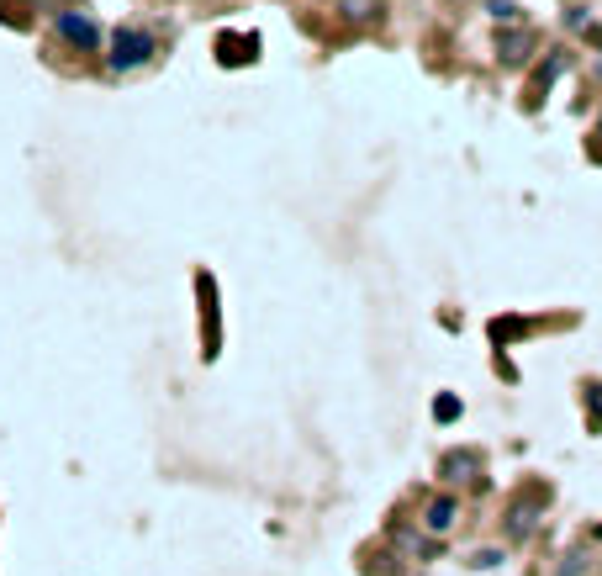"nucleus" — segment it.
<instances>
[{"instance_id":"obj_5","label":"nucleus","mask_w":602,"mask_h":576,"mask_svg":"<svg viewBox=\"0 0 602 576\" xmlns=\"http://www.w3.org/2000/svg\"><path fill=\"white\" fill-rule=\"evenodd\" d=\"M534 529H539L534 503H513V513H507V540H529Z\"/></svg>"},{"instance_id":"obj_1","label":"nucleus","mask_w":602,"mask_h":576,"mask_svg":"<svg viewBox=\"0 0 602 576\" xmlns=\"http://www.w3.org/2000/svg\"><path fill=\"white\" fill-rule=\"evenodd\" d=\"M154 53H159V37L148 27H122L111 37V74H133L154 59Z\"/></svg>"},{"instance_id":"obj_6","label":"nucleus","mask_w":602,"mask_h":576,"mask_svg":"<svg viewBox=\"0 0 602 576\" xmlns=\"http://www.w3.org/2000/svg\"><path fill=\"white\" fill-rule=\"evenodd\" d=\"M497 48H502V59H507V64L529 59V32H523V37H518V32H502V37H497Z\"/></svg>"},{"instance_id":"obj_9","label":"nucleus","mask_w":602,"mask_h":576,"mask_svg":"<svg viewBox=\"0 0 602 576\" xmlns=\"http://www.w3.org/2000/svg\"><path fill=\"white\" fill-rule=\"evenodd\" d=\"M470 566L492 571V566H502V550H476V555H470Z\"/></svg>"},{"instance_id":"obj_10","label":"nucleus","mask_w":602,"mask_h":576,"mask_svg":"<svg viewBox=\"0 0 602 576\" xmlns=\"http://www.w3.org/2000/svg\"><path fill=\"white\" fill-rule=\"evenodd\" d=\"M344 11L354 16V22H365V16H375V0H344Z\"/></svg>"},{"instance_id":"obj_3","label":"nucleus","mask_w":602,"mask_h":576,"mask_svg":"<svg viewBox=\"0 0 602 576\" xmlns=\"http://www.w3.org/2000/svg\"><path fill=\"white\" fill-rule=\"evenodd\" d=\"M59 32L69 37L74 48H96V43H101V27L90 22L85 11H59Z\"/></svg>"},{"instance_id":"obj_11","label":"nucleus","mask_w":602,"mask_h":576,"mask_svg":"<svg viewBox=\"0 0 602 576\" xmlns=\"http://www.w3.org/2000/svg\"><path fill=\"white\" fill-rule=\"evenodd\" d=\"M492 16H497V22H513L518 6H513V0H492Z\"/></svg>"},{"instance_id":"obj_7","label":"nucleus","mask_w":602,"mask_h":576,"mask_svg":"<svg viewBox=\"0 0 602 576\" xmlns=\"http://www.w3.org/2000/svg\"><path fill=\"white\" fill-rule=\"evenodd\" d=\"M243 59H254V37L243 43V37H222V64H243Z\"/></svg>"},{"instance_id":"obj_8","label":"nucleus","mask_w":602,"mask_h":576,"mask_svg":"<svg viewBox=\"0 0 602 576\" xmlns=\"http://www.w3.org/2000/svg\"><path fill=\"white\" fill-rule=\"evenodd\" d=\"M434 418L455 423V418H460V402H455V397H439V402H434Z\"/></svg>"},{"instance_id":"obj_4","label":"nucleus","mask_w":602,"mask_h":576,"mask_svg":"<svg viewBox=\"0 0 602 576\" xmlns=\"http://www.w3.org/2000/svg\"><path fill=\"white\" fill-rule=\"evenodd\" d=\"M455 524H460V503H455V497H434V503L423 508V529L428 534H449Z\"/></svg>"},{"instance_id":"obj_2","label":"nucleus","mask_w":602,"mask_h":576,"mask_svg":"<svg viewBox=\"0 0 602 576\" xmlns=\"http://www.w3.org/2000/svg\"><path fill=\"white\" fill-rule=\"evenodd\" d=\"M439 476L455 481V487H460V481H476L481 476V455L476 450H449V455H439Z\"/></svg>"}]
</instances>
